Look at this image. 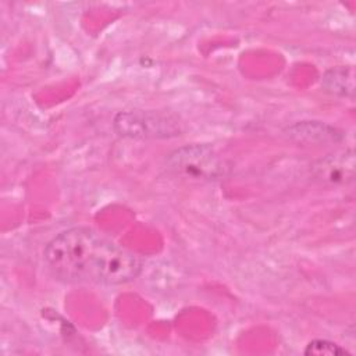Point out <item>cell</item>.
Listing matches in <instances>:
<instances>
[{"label": "cell", "instance_id": "6da1fadb", "mask_svg": "<svg viewBox=\"0 0 356 356\" xmlns=\"http://www.w3.org/2000/svg\"><path fill=\"white\" fill-rule=\"evenodd\" d=\"M43 256L50 273L67 282L120 285L142 271V260L135 253L88 227L60 232L46 245Z\"/></svg>", "mask_w": 356, "mask_h": 356}, {"label": "cell", "instance_id": "7a4b0ae2", "mask_svg": "<svg viewBox=\"0 0 356 356\" xmlns=\"http://www.w3.org/2000/svg\"><path fill=\"white\" fill-rule=\"evenodd\" d=\"M167 167L175 175L197 181H216L227 171L225 161L209 145H186L175 149L167 157Z\"/></svg>", "mask_w": 356, "mask_h": 356}, {"label": "cell", "instance_id": "3957f363", "mask_svg": "<svg viewBox=\"0 0 356 356\" xmlns=\"http://www.w3.org/2000/svg\"><path fill=\"white\" fill-rule=\"evenodd\" d=\"M113 127L120 136L131 139H163L181 132L178 118L154 110L121 111L115 115Z\"/></svg>", "mask_w": 356, "mask_h": 356}, {"label": "cell", "instance_id": "277c9868", "mask_svg": "<svg viewBox=\"0 0 356 356\" xmlns=\"http://www.w3.org/2000/svg\"><path fill=\"white\" fill-rule=\"evenodd\" d=\"M312 172L323 185H348L355 178V154L352 150L328 154L313 164Z\"/></svg>", "mask_w": 356, "mask_h": 356}, {"label": "cell", "instance_id": "5b68a950", "mask_svg": "<svg viewBox=\"0 0 356 356\" xmlns=\"http://www.w3.org/2000/svg\"><path fill=\"white\" fill-rule=\"evenodd\" d=\"M286 134L291 139L306 143L337 142L341 138V134L335 128L318 121L296 122L286 128Z\"/></svg>", "mask_w": 356, "mask_h": 356}, {"label": "cell", "instance_id": "8992f818", "mask_svg": "<svg viewBox=\"0 0 356 356\" xmlns=\"http://www.w3.org/2000/svg\"><path fill=\"white\" fill-rule=\"evenodd\" d=\"M324 90L337 96H349L353 92V79L352 71L343 67L328 70L321 81Z\"/></svg>", "mask_w": 356, "mask_h": 356}, {"label": "cell", "instance_id": "52a82bcc", "mask_svg": "<svg viewBox=\"0 0 356 356\" xmlns=\"http://www.w3.org/2000/svg\"><path fill=\"white\" fill-rule=\"evenodd\" d=\"M305 355L307 356H343L350 355L341 345L328 339H313L305 348Z\"/></svg>", "mask_w": 356, "mask_h": 356}]
</instances>
